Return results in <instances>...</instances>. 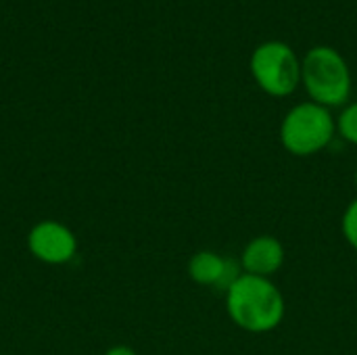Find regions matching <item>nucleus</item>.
Returning <instances> with one entry per match:
<instances>
[{
	"label": "nucleus",
	"mask_w": 357,
	"mask_h": 355,
	"mask_svg": "<svg viewBox=\"0 0 357 355\" xmlns=\"http://www.w3.org/2000/svg\"><path fill=\"white\" fill-rule=\"evenodd\" d=\"M230 320L245 333L264 335L278 328L287 314V303L272 278L241 274L224 293Z\"/></svg>",
	"instance_id": "f257e3e1"
},
{
	"label": "nucleus",
	"mask_w": 357,
	"mask_h": 355,
	"mask_svg": "<svg viewBox=\"0 0 357 355\" xmlns=\"http://www.w3.org/2000/svg\"><path fill=\"white\" fill-rule=\"evenodd\" d=\"M301 84L312 103L326 109L341 107L351 94V71L339 50L314 46L301 61Z\"/></svg>",
	"instance_id": "f03ea898"
},
{
	"label": "nucleus",
	"mask_w": 357,
	"mask_h": 355,
	"mask_svg": "<svg viewBox=\"0 0 357 355\" xmlns=\"http://www.w3.org/2000/svg\"><path fill=\"white\" fill-rule=\"evenodd\" d=\"M337 134V119L331 109L318 103L295 105L280 123V142L295 157H312L322 153Z\"/></svg>",
	"instance_id": "7ed1b4c3"
},
{
	"label": "nucleus",
	"mask_w": 357,
	"mask_h": 355,
	"mask_svg": "<svg viewBox=\"0 0 357 355\" xmlns=\"http://www.w3.org/2000/svg\"><path fill=\"white\" fill-rule=\"evenodd\" d=\"M249 67L257 86L270 96H289L301 84V61L289 44L278 40L257 46Z\"/></svg>",
	"instance_id": "20e7f679"
},
{
	"label": "nucleus",
	"mask_w": 357,
	"mask_h": 355,
	"mask_svg": "<svg viewBox=\"0 0 357 355\" xmlns=\"http://www.w3.org/2000/svg\"><path fill=\"white\" fill-rule=\"evenodd\" d=\"M29 253L46 266H65L77 255V236L56 220H42L27 232Z\"/></svg>",
	"instance_id": "39448f33"
},
{
	"label": "nucleus",
	"mask_w": 357,
	"mask_h": 355,
	"mask_svg": "<svg viewBox=\"0 0 357 355\" xmlns=\"http://www.w3.org/2000/svg\"><path fill=\"white\" fill-rule=\"evenodd\" d=\"M243 274L241 264L230 257L220 255L218 251H197L188 259V276L201 287H211L218 291H228V287Z\"/></svg>",
	"instance_id": "423d86ee"
},
{
	"label": "nucleus",
	"mask_w": 357,
	"mask_h": 355,
	"mask_svg": "<svg viewBox=\"0 0 357 355\" xmlns=\"http://www.w3.org/2000/svg\"><path fill=\"white\" fill-rule=\"evenodd\" d=\"M284 245L272 234L251 239L241 253V270L251 276L272 278L284 266Z\"/></svg>",
	"instance_id": "0eeeda50"
},
{
	"label": "nucleus",
	"mask_w": 357,
	"mask_h": 355,
	"mask_svg": "<svg viewBox=\"0 0 357 355\" xmlns=\"http://www.w3.org/2000/svg\"><path fill=\"white\" fill-rule=\"evenodd\" d=\"M337 132L341 134L343 140L357 144V103L347 105L341 111V115L337 119Z\"/></svg>",
	"instance_id": "6e6552de"
},
{
	"label": "nucleus",
	"mask_w": 357,
	"mask_h": 355,
	"mask_svg": "<svg viewBox=\"0 0 357 355\" xmlns=\"http://www.w3.org/2000/svg\"><path fill=\"white\" fill-rule=\"evenodd\" d=\"M341 232L345 236V241L349 243L351 249L357 251V199H354L345 211H343V218H341Z\"/></svg>",
	"instance_id": "1a4fd4ad"
},
{
	"label": "nucleus",
	"mask_w": 357,
	"mask_h": 355,
	"mask_svg": "<svg viewBox=\"0 0 357 355\" xmlns=\"http://www.w3.org/2000/svg\"><path fill=\"white\" fill-rule=\"evenodd\" d=\"M105 355H138L132 347H128V345H115V347H109Z\"/></svg>",
	"instance_id": "9d476101"
},
{
	"label": "nucleus",
	"mask_w": 357,
	"mask_h": 355,
	"mask_svg": "<svg viewBox=\"0 0 357 355\" xmlns=\"http://www.w3.org/2000/svg\"><path fill=\"white\" fill-rule=\"evenodd\" d=\"M354 182H356V190H357V167H356V176H354Z\"/></svg>",
	"instance_id": "9b49d317"
}]
</instances>
